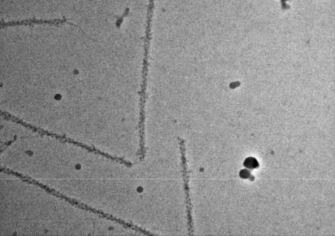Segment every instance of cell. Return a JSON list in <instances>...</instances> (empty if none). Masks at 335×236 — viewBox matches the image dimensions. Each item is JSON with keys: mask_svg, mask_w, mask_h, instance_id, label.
<instances>
[{"mask_svg": "<svg viewBox=\"0 0 335 236\" xmlns=\"http://www.w3.org/2000/svg\"><path fill=\"white\" fill-rule=\"evenodd\" d=\"M243 165L245 167L251 170L258 168L259 166V164L256 159L253 157H248L246 159Z\"/></svg>", "mask_w": 335, "mask_h": 236, "instance_id": "1", "label": "cell"}, {"mask_svg": "<svg viewBox=\"0 0 335 236\" xmlns=\"http://www.w3.org/2000/svg\"><path fill=\"white\" fill-rule=\"evenodd\" d=\"M240 177L241 178L244 179H251L253 178V176L251 174V172L247 169H242L240 171Z\"/></svg>", "mask_w": 335, "mask_h": 236, "instance_id": "2", "label": "cell"}]
</instances>
